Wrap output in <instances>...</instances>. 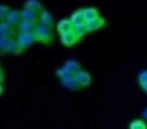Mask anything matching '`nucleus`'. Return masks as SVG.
<instances>
[{"label": "nucleus", "instance_id": "1", "mask_svg": "<svg viewBox=\"0 0 147 129\" xmlns=\"http://www.w3.org/2000/svg\"><path fill=\"white\" fill-rule=\"evenodd\" d=\"M35 35L36 36L37 41L45 44H51L53 39L52 29L39 23H38L37 27L35 29Z\"/></svg>", "mask_w": 147, "mask_h": 129}, {"label": "nucleus", "instance_id": "2", "mask_svg": "<svg viewBox=\"0 0 147 129\" xmlns=\"http://www.w3.org/2000/svg\"><path fill=\"white\" fill-rule=\"evenodd\" d=\"M16 39L25 50L37 41L35 33L19 32Z\"/></svg>", "mask_w": 147, "mask_h": 129}, {"label": "nucleus", "instance_id": "3", "mask_svg": "<svg viewBox=\"0 0 147 129\" xmlns=\"http://www.w3.org/2000/svg\"><path fill=\"white\" fill-rule=\"evenodd\" d=\"M73 76L80 88L88 86L92 82V77L90 74L84 70H79L73 75Z\"/></svg>", "mask_w": 147, "mask_h": 129}, {"label": "nucleus", "instance_id": "4", "mask_svg": "<svg viewBox=\"0 0 147 129\" xmlns=\"http://www.w3.org/2000/svg\"><path fill=\"white\" fill-rule=\"evenodd\" d=\"M105 25V20L101 16L88 20L86 22V26L88 33L93 32L101 29Z\"/></svg>", "mask_w": 147, "mask_h": 129}, {"label": "nucleus", "instance_id": "5", "mask_svg": "<svg viewBox=\"0 0 147 129\" xmlns=\"http://www.w3.org/2000/svg\"><path fill=\"white\" fill-rule=\"evenodd\" d=\"M60 39L61 43L67 47H71L75 45L80 40L79 37L75 34L73 30L60 35Z\"/></svg>", "mask_w": 147, "mask_h": 129}, {"label": "nucleus", "instance_id": "6", "mask_svg": "<svg viewBox=\"0 0 147 129\" xmlns=\"http://www.w3.org/2000/svg\"><path fill=\"white\" fill-rule=\"evenodd\" d=\"M39 23L45 25L51 29H53L54 25V21L53 16L49 11L42 10L39 13Z\"/></svg>", "mask_w": 147, "mask_h": 129}, {"label": "nucleus", "instance_id": "7", "mask_svg": "<svg viewBox=\"0 0 147 129\" xmlns=\"http://www.w3.org/2000/svg\"><path fill=\"white\" fill-rule=\"evenodd\" d=\"M5 21L13 27H17L21 21L20 11L16 9H11L7 16Z\"/></svg>", "mask_w": 147, "mask_h": 129}, {"label": "nucleus", "instance_id": "8", "mask_svg": "<svg viewBox=\"0 0 147 129\" xmlns=\"http://www.w3.org/2000/svg\"><path fill=\"white\" fill-rule=\"evenodd\" d=\"M21 20L23 21L39 22V13L30 9L24 8L20 11Z\"/></svg>", "mask_w": 147, "mask_h": 129}, {"label": "nucleus", "instance_id": "9", "mask_svg": "<svg viewBox=\"0 0 147 129\" xmlns=\"http://www.w3.org/2000/svg\"><path fill=\"white\" fill-rule=\"evenodd\" d=\"M38 23L22 20L17 26V29L20 33H35Z\"/></svg>", "mask_w": 147, "mask_h": 129}, {"label": "nucleus", "instance_id": "10", "mask_svg": "<svg viewBox=\"0 0 147 129\" xmlns=\"http://www.w3.org/2000/svg\"><path fill=\"white\" fill-rule=\"evenodd\" d=\"M73 28H74V25L70 18H64L60 20L57 25V31L60 35L73 31Z\"/></svg>", "mask_w": 147, "mask_h": 129}, {"label": "nucleus", "instance_id": "11", "mask_svg": "<svg viewBox=\"0 0 147 129\" xmlns=\"http://www.w3.org/2000/svg\"><path fill=\"white\" fill-rule=\"evenodd\" d=\"M15 34V27L9 24L5 20L0 21V35L13 38Z\"/></svg>", "mask_w": 147, "mask_h": 129}, {"label": "nucleus", "instance_id": "12", "mask_svg": "<svg viewBox=\"0 0 147 129\" xmlns=\"http://www.w3.org/2000/svg\"><path fill=\"white\" fill-rule=\"evenodd\" d=\"M24 50L25 49L21 46L17 39L14 38L11 39L8 48V53H10L13 55H20L23 53Z\"/></svg>", "mask_w": 147, "mask_h": 129}, {"label": "nucleus", "instance_id": "13", "mask_svg": "<svg viewBox=\"0 0 147 129\" xmlns=\"http://www.w3.org/2000/svg\"><path fill=\"white\" fill-rule=\"evenodd\" d=\"M82 12L83 13V15L84 16L86 22L88 20H92L93 18H95L99 15V12L98 9L96 7H86L81 9Z\"/></svg>", "mask_w": 147, "mask_h": 129}, {"label": "nucleus", "instance_id": "14", "mask_svg": "<svg viewBox=\"0 0 147 129\" xmlns=\"http://www.w3.org/2000/svg\"><path fill=\"white\" fill-rule=\"evenodd\" d=\"M70 20L74 26L86 23V20H85L84 15H83L81 9L75 11L71 15Z\"/></svg>", "mask_w": 147, "mask_h": 129}, {"label": "nucleus", "instance_id": "15", "mask_svg": "<svg viewBox=\"0 0 147 129\" xmlns=\"http://www.w3.org/2000/svg\"><path fill=\"white\" fill-rule=\"evenodd\" d=\"M61 82L62 85L68 90H77L80 88V87L78 85L77 82L75 81L73 76H71L61 80Z\"/></svg>", "mask_w": 147, "mask_h": 129}, {"label": "nucleus", "instance_id": "16", "mask_svg": "<svg viewBox=\"0 0 147 129\" xmlns=\"http://www.w3.org/2000/svg\"><path fill=\"white\" fill-rule=\"evenodd\" d=\"M24 8L30 9V10L37 12L38 13L43 10L42 5L38 0H28L25 3Z\"/></svg>", "mask_w": 147, "mask_h": 129}, {"label": "nucleus", "instance_id": "17", "mask_svg": "<svg viewBox=\"0 0 147 129\" xmlns=\"http://www.w3.org/2000/svg\"><path fill=\"white\" fill-rule=\"evenodd\" d=\"M64 67L70 73L74 75L76 72L81 69L80 63L75 60H69L65 63Z\"/></svg>", "mask_w": 147, "mask_h": 129}, {"label": "nucleus", "instance_id": "18", "mask_svg": "<svg viewBox=\"0 0 147 129\" xmlns=\"http://www.w3.org/2000/svg\"><path fill=\"white\" fill-rule=\"evenodd\" d=\"M12 39L13 38H11V37L0 35V53L1 54L8 53L9 44Z\"/></svg>", "mask_w": 147, "mask_h": 129}, {"label": "nucleus", "instance_id": "19", "mask_svg": "<svg viewBox=\"0 0 147 129\" xmlns=\"http://www.w3.org/2000/svg\"><path fill=\"white\" fill-rule=\"evenodd\" d=\"M138 82L142 90L147 93V70L140 72L138 76Z\"/></svg>", "mask_w": 147, "mask_h": 129}, {"label": "nucleus", "instance_id": "20", "mask_svg": "<svg viewBox=\"0 0 147 129\" xmlns=\"http://www.w3.org/2000/svg\"><path fill=\"white\" fill-rule=\"evenodd\" d=\"M129 129H147V124L143 119H137L130 123Z\"/></svg>", "mask_w": 147, "mask_h": 129}, {"label": "nucleus", "instance_id": "21", "mask_svg": "<svg viewBox=\"0 0 147 129\" xmlns=\"http://www.w3.org/2000/svg\"><path fill=\"white\" fill-rule=\"evenodd\" d=\"M73 31H74L75 34L77 35V36L79 37V38L80 39L88 33L86 26V23H83V24L75 25V26H74V28H73Z\"/></svg>", "mask_w": 147, "mask_h": 129}, {"label": "nucleus", "instance_id": "22", "mask_svg": "<svg viewBox=\"0 0 147 129\" xmlns=\"http://www.w3.org/2000/svg\"><path fill=\"white\" fill-rule=\"evenodd\" d=\"M11 8L6 5L0 4V21L5 20Z\"/></svg>", "mask_w": 147, "mask_h": 129}, {"label": "nucleus", "instance_id": "23", "mask_svg": "<svg viewBox=\"0 0 147 129\" xmlns=\"http://www.w3.org/2000/svg\"><path fill=\"white\" fill-rule=\"evenodd\" d=\"M56 75L61 80L66 78H67V77H69L71 76H73L71 73H70V72L68 71L67 69H66L64 66L60 68V69L57 70Z\"/></svg>", "mask_w": 147, "mask_h": 129}, {"label": "nucleus", "instance_id": "24", "mask_svg": "<svg viewBox=\"0 0 147 129\" xmlns=\"http://www.w3.org/2000/svg\"><path fill=\"white\" fill-rule=\"evenodd\" d=\"M5 76H4V72L3 69L0 67V83L2 84L4 81Z\"/></svg>", "mask_w": 147, "mask_h": 129}, {"label": "nucleus", "instance_id": "25", "mask_svg": "<svg viewBox=\"0 0 147 129\" xmlns=\"http://www.w3.org/2000/svg\"><path fill=\"white\" fill-rule=\"evenodd\" d=\"M4 91V88L3 86H2V84L0 83V96H1L2 94H3Z\"/></svg>", "mask_w": 147, "mask_h": 129}, {"label": "nucleus", "instance_id": "26", "mask_svg": "<svg viewBox=\"0 0 147 129\" xmlns=\"http://www.w3.org/2000/svg\"><path fill=\"white\" fill-rule=\"evenodd\" d=\"M143 116V117H144V118L146 120H147V108H146V110H144V111Z\"/></svg>", "mask_w": 147, "mask_h": 129}]
</instances>
